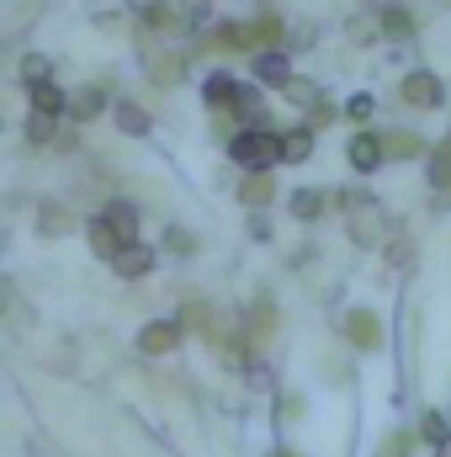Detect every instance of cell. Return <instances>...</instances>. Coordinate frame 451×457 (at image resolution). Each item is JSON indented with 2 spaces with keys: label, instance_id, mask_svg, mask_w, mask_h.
<instances>
[{
  "label": "cell",
  "instance_id": "9a60e30c",
  "mask_svg": "<svg viewBox=\"0 0 451 457\" xmlns=\"http://www.w3.org/2000/svg\"><path fill=\"white\" fill-rule=\"evenodd\" d=\"M70 112H75V117H96V112H102V91L91 86V91H80V96H70Z\"/></svg>",
  "mask_w": 451,
  "mask_h": 457
},
{
  "label": "cell",
  "instance_id": "5bb4252c",
  "mask_svg": "<svg viewBox=\"0 0 451 457\" xmlns=\"http://www.w3.org/2000/svg\"><path fill=\"white\" fill-rule=\"evenodd\" d=\"M107 219H112V224L127 234V239H138V213H133L127 203H112V208H107Z\"/></svg>",
  "mask_w": 451,
  "mask_h": 457
},
{
  "label": "cell",
  "instance_id": "6da1fadb",
  "mask_svg": "<svg viewBox=\"0 0 451 457\" xmlns=\"http://www.w3.org/2000/svg\"><path fill=\"white\" fill-rule=\"evenodd\" d=\"M340 208L350 213V234H356V245H382V239L393 234V219L382 213V203H377L372 192H361V187L340 192Z\"/></svg>",
  "mask_w": 451,
  "mask_h": 457
},
{
  "label": "cell",
  "instance_id": "8fae6325",
  "mask_svg": "<svg viewBox=\"0 0 451 457\" xmlns=\"http://www.w3.org/2000/svg\"><path fill=\"white\" fill-rule=\"evenodd\" d=\"M382 144H388V160H414L420 154V138L414 133H388Z\"/></svg>",
  "mask_w": 451,
  "mask_h": 457
},
{
  "label": "cell",
  "instance_id": "44dd1931",
  "mask_svg": "<svg viewBox=\"0 0 451 457\" xmlns=\"http://www.w3.org/2000/svg\"><path fill=\"white\" fill-rule=\"evenodd\" d=\"M382 27H388V32H409V16H404L398 5H388V11H382Z\"/></svg>",
  "mask_w": 451,
  "mask_h": 457
},
{
  "label": "cell",
  "instance_id": "8992f818",
  "mask_svg": "<svg viewBox=\"0 0 451 457\" xmlns=\"http://www.w3.org/2000/svg\"><path fill=\"white\" fill-rule=\"evenodd\" d=\"M91 245H96V255H107V261H112L117 250L127 245V234H122L112 219H96V224H91Z\"/></svg>",
  "mask_w": 451,
  "mask_h": 457
},
{
  "label": "cell",
  "instance_id": "7a4b0ae2",
  "mask_svg": "<svg viewBox=\"0 0 451 457\" xmlns=\"http://www.w3.org/2000/svg\"><path fill=\"white\" fill-rule=\"evenodd\" d=\"M228 154H234L244 170H271L276 160H287V138H276V133H266V128L255 122V128H244V133L228 144Z\"/></svg>",
  "mask_w": 451,
  "mask_h": 457
},
{
  "label": "cell",
  "instance_id": "7402d4cb",
  "mask_svg": "<svg viewBox=\"0 0 451 457\" xmlns=\"http://www.w3.org/2000/svg\"><path fill=\"white\" fill-rule=\"evenodd\" d=\"M350 117H372V96H356L350 102Z\"/></svg>",
  "mask_w": 451,
  "mask_h": 457
},
{
  "label": "cell",
  "instance_id": "52a82bcc",
  "mask_svg": "<svg viewBox=\"0 0 451 457\" xmlns=\"http://www.w3.org/2000/svg\"><path fill=\"white\" fill-rule=\"evenodd\" d=\"M170 345H176V325H170V320L144 325V336H138V351H144V356H160V351H170Z\"/></svg>",
  "mask_w": 451,
  "mask_h": 457
},
{
  "label": "cell",
  "instance_id": "9c48e42d",
  "mask_svg": "<svg viewBox=\"0 0 451 457\" xmlns=\"http://www.w3.org/2000/svg\"><path fill=\"white\" fill-rule=\"evenodd\" d=\"M255 75H260L266 86H287V59H282V54H260V59H255Z\"/></svg>",
  "mask_w": 451,
  "mask_h": 457
},
{
  "label": "cell",
  "instance_id": "2e32d148",
  "mask_svg": "<svg viewBox=\"0 0 451 457\" xmlns=\"http://www.w3.org/2000/svg\"><path fill=\"white\" fill-rule=\"evenodd\" d=\"M32 102H37V112H59V107H64V96H59L48 80H37V86H32Z\"/></svg>",
  "mask_w": 451,
  "mask_h": 457
},
{
  "label": "cell",
  "instance_id": "ac0fdd59",
  "mask_svg": "<svg viewBox=\"0 0 451 457\" xmlns=\"http://www.w3.org/2000/svg\"><path fill=\"white\" fill-rule=\"evenodd\" d=\"M308 149H314L308 133H292V138H287V160H308Z\"/></svg>",
  "mask_w": 451,
  "mask_h": 457
},
{
  "label": "cell",
  "instance_id": "7c38bea8",
  "mask_svg": "<svg viewBox=\"0 0 451 457\" xmlns=\"http://www.w3.org/2000/svg\"><path fill=\"white\" fill-rule=\"evenodd\" d=\"M239 197H244V203H250V208H260V203H266V197H271V181H266V170H250V181H244V187H239Z\"/></svg>",
  "mask_w": 451,
  "mask_h": 457
},
{
  "label": "cell",
  "instance_id": "d6986e66",
  "mask_svg": "<svg viewBox=\"0 0 451 457\" xmlns=\"http://www.w3.org/2000/svg\"><path fill=\"white\" fill-rule=\"evenodd\" d=\"M48 117H53V112H37L32 122H27V133H32V144H43V138L53 133V122H48Z\"/></svg>",
  "mask_w": 451,
  "mask_h": 457
},
{
  "label": "cell",
  "instance_id": "3957f363",
  "mask_svg": "<svg viewBox=\"0 0 451 457\" xmlns=\"http://www.w3.org/2000/svg\"><path fill=\"white\" fill-rule=\"evenodd\" d=\"M404 102H409V107H441V102H447V86H441L436 75L420 70V75L404 80Z\"/></svg>",
  "mask_w": 451,
  "mask_h": 457
},
{
  "label": "cell",
  "instance_id": "ffe728a7",
  "mask_svg": "<svg viewBox=\"0 0 451 457\" xmlns=\"http://www.w3.org/2000/svg\"><path fill=\"white\" fill-rule=\"evenodd\" d=\"M117 122H122V128H133V133H144V128H149L138 107H117Z\"/></svg>",
  "mask_w": 451,
  "mask_h": 457
},
{
  "label": "cell",
  "instance_id": "277c9868",
  "mask_svg": "<svg viewBox=\"0 0 451 457\" xmlns=\"http://www.w3.org/2000/svg\"><path fill=\"white\" fill-rule=\"evenodd\" d=\"M382 160H388V144L382 138H372V133H356L350 138V165L356 170H377Z\"/></svg>",
  "mask_w": 451,
  "mask_h": 457
},
{
  "label": "cell",
  "instance_id": "603a6c76",
  "mask_svg": "<svg viewBox=\"0 0 451 457\" xmlns=\"http://www.w3.org/2000/svg\"><path fill=\"white\" fill-rule=\"evenodd\" d=\"M447 457H451V447H447Z\"/></svg>",
  "mask_w": 451,
  "mask_h": 457
},
{
  "label": "cell",
  "instance_id": "4fadbf2b",
  "mask_svg": "<svg viewBox=\"0 0 451 457\" xmlns=\"http://www.w3.org/2000/svg\"><path fill=\"white\" fill-rule=\"evenodd\" d=\"M345 336L356 345H377V325H372L366 314H350V320H345Z\"/></svg>",
  "mask_w": 451,
  "mask_h": 457
},
{
  "label": "cell",
  "instance_id": "5b68a950",
  "mask_svg": "<svg viewBox=\"0 0 451 457\" xmlns=\"http://www.w3.org/2000/svg\"><path fill=\"white\" fill-rule=\"evenodd\" d=\"M112 266L122 271V277H144V271L154 266V255H149V250H144L138 239H127V245H122V250L112 255Z\"/></svg>",
  "mask_w": 451,
  "mask_h": 457
},
{
  "label": "cell",
  "instance_id": "e0dca14e",
  "mask_svg": "<svg viewBox=\"0 0 451 457\" xmlns=\"http://www.w3.org/2000/svg\"><path fill=\"white\" fill-rule=\"evenodd\" d=\"M319 208H324L319 192H298V197H292V213H298V219H319Z\"/></svg>",
  "mask_w": 451,
  "mask_h": 457
},
{
  "label": "cell",
  "instance_id": "ba28073f",
  "mask_svg": "<svg viewBox=\"0 0 451 457\" xmlns=\"http://www.w3.org/2000/svg\"><path fill=\"white\" fill-rule=\"evenodd\" d=\"M239 91H244V86H234L228 75H213V80H208V107H213V112H234Z\"/></svg>",
  "mask_w": 451,
  "mask_h": 457
},
{
  "label": "cell",
  "instance_id": "30bf717a",
  "mask_svg": "<svg viewBox=\"0 0 451 457\" xmlns=\"http://www.w3.org/2000/svg\"><path fill=\"white\" fill-rule=\"evenodd\" d=\"M430 181H436V187L451 197V138L436 149V154H430Z\"/></svg>",
  "mask_w": 451,
  "mask_h": 457
}]
</instances>
